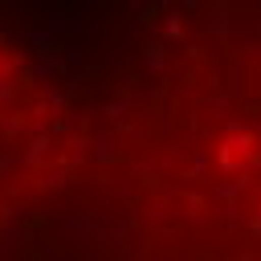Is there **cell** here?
I'll return each mask as SVG.
<instances>
[{
	"label": "cell",
	"mask_w": 261,
	"mask_h": 261,
	"mask_svg": "<svg viewBox=\"0 0 261 261\" xmlns=\"http://www.w3.org/2000/svg\"><path fill=\"white\" fill-rule=\"evenodd\" d=\"M228 143H232L237 151H249V147H253V130H249L245 122H228Z\"/></svg>",
	"instance_id": "cell-1"
},
{
	"label": "cell",
	"mask_w": 261,
	"mask_h": 261,
	"mask_svg": "<svg viewBox=\"0 0 261 261\" xmlns=\"http://www.w3.org/2000/svg\"><path fill=\"white\" fill-rule=\"evenodd\" d=\"M257 82H261V65H257Z\"/></svg>",
	"instance_id": "cell-10"
},
{
	"label": "cell",
	"mask_w": 261,
	"mask_h": 261,
	"mask_svg": "<svg viewBox=\"0 0 261 261\" xmlns=\"http://www.w3.org/2000/svg\"><path fill=\"white\" fill-rule=\"evenodd\" d=\"M204 106H212V110L228 114V98H224V94H212V98H204Z\"/></svg>",
	"instance_id": "cell-5"
},
{
	"label": "cell",
	"mask_w": 261,
	"mask_h": 261,
	"mask_svg": "<svg viewBox=\"0 0 261 261\" xmlns=\"http://www.w3.org/2000/svg\"><path fill=\"white\" fill-rule=\"evenodd\" d=\"M245 155H249V167H253V171H261V151H257V147H249Z\"/></svg>",
	"instance_id": "cell-7"
},
{
	"label": "cell",
	"mask_w": 261,
	"mask_h": 261,
	"mask_svg": "<svg viewBox=\"0 0 261 261\" xmlns=\"http://www.w3.org/2000/svg\"><path fill=\"white\" fill-rule=\"evenodd\" d=\"M237 216H241V212H237V204L228 200V208H224V220H228V224H237Z\"/></svg>",
	"instance_id": "cell-8"
},
{
	"label": "cell",
	"mask_w": 261,
	"mask_h": 261,
	"mask_svg": "<svg viewBox=\"0 0 261 261\" xmlns=\"http://www.w3.org/2000/svg\"><path fill=\"white\" fill-rule=\"evenodd\" d=\"M204 24H208V33H212V37H228V29H232V20H228V12H224V8H216Z\"/></svg>",
	"instance_id": "cell-2"
},
{
	"label": "cell",
	"mask_w": 261,
	"mask_h": 261,
	"mask_svg": "<svg viewBox=\"0 0 261 261\" xmlns=\"http://www.w3.org/2000/svg\"><path fill=\"white\" fill-rule=\"evenodd\" d=\"M220 167H224V171H232V175L241 171V163H237V155H232V147H224V151H220Z\"/></svg>",
	"instance_id": "cell-4"
},
{
	"label": "cell",
	"mask_w": 261,
	"mask_h": 261,
	"mask_svg": "<svg viewBox=\"0 0 261 261\" xmlns=\"http://www.w3.org/2000/svg\"><path fill=\"white\" fill-rule=\"evenodd\" d=\"M163 24H167V37H179V33H184V16H179V12H167Z\"/></svg>",
	"instance_id": "cell-3"
},
{
	"label": "cell",
	"mask_w": 261,
	"mask_h": 261,
	"mask_svg": "<svg viewBox=\"0 0 261 261\" xmlns=\"http://www.w3.org/2000/svg\"><path fill=\"white\" fill-rule=\"evenodd\" d=\"M159 4H163V8H167V4H171V0H159Z\"/></svg>",
	"instance_id": "cell-9"
},
{
	"label": "cell",
	"mask_w": 261,
	"mask_h": 261,
	"mask_svg": "<svg viewBox=\"0 0 261 261\" xmlns=\"http://www.w3.org/2000/svg\"><path fill=\"white\" fill-rule=\"evenodd\" d=\"M147 61H151V69H163V53H159V49H155V45H151V49H147Z\"/></svg>",
	"instance_id": "cell-6"
}]
</instances>
